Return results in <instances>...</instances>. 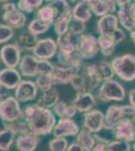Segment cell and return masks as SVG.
<instances>
[{"mask_svg": "<svg viewBox=\"0 0 135 151\" xmlns=\"http://www.w3.org/2000/svg\"><path fill=\"white\" fill-rule=\"evenodd\" d=\"M23 116L28 124L29 130L38 136L51 134L56 123L53 111L40 104H31L23 109Z\"/></svg>", "mask_w": 135, "mask_h": 151, "instance_id": "6da1fadb", "label": "cell"}, {"mask_svg": "<svg viewBox=\"0 0 135 151\" xmlns=\"http://www.w3.org/2000/svg\"><path fill=\"white\" fill-rule=\"evenodd\" d=\"M101 83L97 64L89 65L83 62L76 70L71 85L77 92H93L99 88Z\"/></svg>", "mask_w": 135, "mask_h": 151, "instance_id": "7a4b0ae2", "label": "cell"}, {"mask_svg": "<svg viewBox=\"0 0 135 151\" xmlns=\"http://www.w3.org/2000/svg\"><path fill=\"white\" fill-rule=\"evenodd\" d=\"M127 119H135V108L131 105H111L105 113L104 129L113 130L118 123Z\"/></svg>", "mask_w": 135, "mask_h": 151, "instance_id": "3957f363", "label": "cell"}, {"mask_svg": "<svg viewBox=\"0 0 135 151\" xmlns=\"http://www.w3.org/2000/svg\"><path fill=\"white\" fill-rule=\"evenodd\" d=\"M114 74L124 82H133L135 80V55L124 53L115 57L111 60Z\"/></svg>", "mask_w": 135, "mask_h": 151, "instance_id": "277c9868", "label": "cell"}, {"mask_svg": "<svg viewBox=\"0 0 135 151\" xmlns=\"http://www.w3.org/2000/svg\"><path fill=\"white\" fill-rule=\"evenodd\" d=\"M126 98V91L123 85L114 79L103 81L98 90V99L102 102H122Z\"/></svg>", "mask_w": 135, "mask_h": 151, "instance_id": "5b68a950", "label": "cell"}, {"mask_svg": "<svg viewBox=\"0 0 135 151\" xmlns=\"http://www.w3.org/2000/svg\"><path fill=\"white\" fill-rule=\"evenodd\" d=\"M21 117H23V110L14 96L8 97L0 103V120L3 122H11Z\"/></svg>", "mask_w": 135, "mask_h": 151, "instance_id": "8992f818", "label": "cell"}, {"mask_svg": "<svg viewBox=\"0 0 135 151\" xmlns=\"http://www.w3.org/2000/svg\"><path fill=\"white\" fill-rule=\"evenodd\" d=\"M78 52L83 60H93L97 57L99 50L97 37L91 33H83L79 35Z\"/></svg>", "mask_w": 135, "mask_h": 151, "instance_id": "52a82bcc", "label": "cell"}, {"mask_svg": "<svg viewBox=\"0 0 135 151\" xmlns=\"http://www.w3.org/2000/svg\"><path fill=\"white\" fill-rule=\"evenodd\" d=\"M38 88L35 82L29 80H21L14 89V97L19 103H27L38 97Z\"/></svg>", "mask_w": 135, "mask_h": 151, "instance_id": "ba28073f", "label": "cell"}, {"mask_svg": "<svg viewBox=\"0 0 135 151\" xmlns=\"http://www.w3.org/2000/svg\"><path fill=\"white\" fill-rule=\"evenodd\" d=\"M58 45L56 41L51 37L38 40L35 47L32 50V55L40 60H51L55 58L58 52Z\"/></svg>", "mask_w": 135, "mask_h": 151, "instance_id": "9c48e42d", "label": "cell"}, {"mask_svg": "<svg viewBox=\"0 0 135 151\" xmlns=\"http://www.w3.org/2000/svg\"><path fill=\"white\" fill-rule=\"evenodd\" d=\"M104 120L105 114L100 110H92L84 113V119H83V127L90 132L99 133L104 129Z\"/></svg>", "mask_w": 135, "mask_h": 151, "instance_id": "30bf717a", "label": "cell"}, {"mask_svg": "<svg viewBox=\"0 0 135 151\" xmlns=\"http://www.w3.org/2000/svg\"><path fill=\"white\" fill-rule=\"evenodd\" d=\"M80 131V127L73 118H60L56 121L51 134L53 137H74Z\"/></svg>", "mask_w": 135, "mask_h": 151, "instance_id": "8fae6325", "label": "cell"}, {"mask_svg": "<svg viewBox=\"0 0 135 151\" xmlns=\"http://www.w3.org/2000/svg\"><path fill=\"white\" fill-rule=\"evenodd\" d=\"M21 58V50L15 43H7L0 50V60L6 68H16Z\"/></svg>", "mask_w": 135, "mask_h": 151, "instance_id": "7c38bea8", "label": "cell"}, {"mask_svg": "<svg viewBox=\"0 0 135 151\" xmlns=\"http://www.w3.org/2000/svg\"><path fill=\"white\" fill-rule=\"evenodd\" d=\"M40 60L34 55H24L18 64V70L21 76L26 78H35L40 74Z\"/></svg>", "mask_w": 135, "mask_h": 151, "instance_id": "4fadbf2b", "label": "cell"}, {"mask_svg": "<svg viewBox=\"0 0 135 151\" xmlns=\"http://www.w3.org/2000/svg\"><path fill=\"white\" fill-rule=\"evenodd\" d=\"M113 133L116 139H123L128 142H134L135 140V119L123 120L113 129Z\"/></svg>", "mask_w": 135, "mask_h": 151, "instance_id": "5bb4252c", "label": "cell"}, {"mask_svg": "<svg viewBox=\"0 0 135 151\" xmlns=\"http://www.w3.org/2000/svg\"><path fill=\"white\" fill-rule=\"evenodd\" d=\"M77 69L78 67H69L58 63V64H53L51 73L58 85H69L71 84V81L74 75L76 74Z\"/></svg>", "mask_w": 135, "mask_h": 151, "instance_id": "9a60e30c", "label": "cell"}, {"mask_svg": "<svg viewBox=\"0 0 135 151\" xmlns=\"http://www.w3.org/2000/svg\"><path fill=\"white\" fill-rule=\"evenodd\" d=\"M72 103L76 107L78 112L86 113L94 108L97 104V101H96V98L92 94V92H77Z\"/></svg>", "mask_w": 135, "mask_h": 151, "instance_id": "2e32d148", "label": "cell"}, {"mask_svg": "<svg viewBox=\"0 0 135 151\" xmlns=\"http://www.w3.org/2000/svg\"><path fill=\"white\" fill-rule=\"evenodd\" d=\"M40 136L31 131L19 134L15 138V147L19 151H34L40 144Z\"/></svg>", "mask_w": 135, "mask_h": 151, "instance_id": "e0dca14e", "label": "cell"}, {"mask_svg": "<svg viewBox=\"0 0 135 151\" xmlns=\"http://www.w3.org/2000/svg\"><path fill=\"white\" fill-rule=\"evenodd\" d=\"M21 80V74L16 68H5L0 70V85L10 91L15 89Z\"/></svg>", "mask_w": 135, "mask_h": 151, "instance_id": "ac0fdd59", "label": "cell"}, {"mask_svg": "<svg viewBox=\"0 0 135 151\" xmlns=\"http://www.w3.org/2000/svg\"><path fill=\"white\" fill-rule=\"evenodd\" d=\"M118 18L114 13H107L98 19L96 30L99 35H111L118 27Z\"/></svg>", "mask_w": 135, "mask_h": 151, "instance_id": "d6986e66", "label": "cell"}, {"mask_svg": "<svg viewBox=\"0 0 135 151\" xmlns=\"http://www.w3.org/2000/svg\"><path fill=\"white\" fill-rule=\"evenodd\" d=\"M2 19H3L4 23H6L7 25H9L13 29H20L24 27L27 17L25 15V12L21 11L17 7L14 10L3 12Z\"/></svg>", "mask_w": 135, "mask_h": 151, "instance_id": "ffe728a7", "label": "cell"}, {"mask_svg": "<svg viewBox=\"0 0 135 151\" xmlns=\"http://www.w3.org/2000/svg\"><path fill=\"white\" fill-rule=\"evenodd\" d=\"M50 4L55 10V20H64L69 23L72 21V8L68 0H53L50 2Z\"/></svg>", "mask_w": 135, "mask_h": 151, "instance_id": "44dd1931", "label": "cell"}, {"mask_svg": "<svg viewBox=\"0 0 135 151\" xmlns=\"http://www.w3.org/2000/svg\"><path fill=\"white\" fill-rule=\"evenodd\" d=\"M56 58H58V63L65 65H69V67H79L84 60L80 55L78 50H58Z\"/></svg>", "mask_w": 135, "mask_h": 151, "instance_id": "7402d4cb", "label": "cell"}, {"mask_svg": "<svg viewBox=\"0 0 135 151\" xmlns=\"http://www.w3.org/2000/svg\"><path fill=\"white\" fill-rule=\"evenodd\" d=\"M117 18L119 23L124 29L128 31H131L135 29V19L132 14L130 3L124 6H120L117 9Z\"/></svg>", "mask_w": 135, "mask_h": 151, "instance_id": "603a6c76", "label": "cell"}, {"mask_svg": "<svg viewBox=\"0 0 135 151\" xmlns=\"http://www.w3.org/2000/svg\"><path fill=\"white\" fill-rule=\"evenodd\" d=\"M56 45L58 50H78V42H79V35L73 33L72 31L68 30L64 35H58L56 38Z\"/></svg>", "mask_w": 135, "mask_h": 151, "instance_id": "cb8c5ba5", "label": "cell"}, {"mask_svg": "<svg viewBox=\"0 0 135 151\" xmlns=\"http://www.w3.org/2000/svg\"><path fill=\"white\" fill-rule=\"evenodd\" d=\"M38 40V37L36 35L29 32V31H24L20 33L18 37L16 38L15 45L20 48V50H25V52H32V50L35 47L36 42Z\"/></svg>", "mask_w": 135, "mask_h": 151, "instance_id": "d4e9b609", "label": "cell"}, {"mask_svg": "<svg viewBox=\"0 0 135 151\" xmlns=\"http://www.w3.org/2000/svg\"><path fill=\"white\" fill-rule=\"evenodd\" d=\"M60 101V93L55 87L41 92V95L38 97V104L45 108H53L55 105Z\"/></svg>", "mask_w": 135, "mask_h": 151, "instance_id": "484cf974", "label": "cell"}, {"mask_svg": "<svg viewBox=\"0 0 135 151\" xmlns=\"http://www.w3.org/2000/svg\"><path fill=\"white\" fill-rule=\"evenodd\" d=\"M73 19L80 20L83 22H87L92 18V10H91L89 3L84 1H80L72 8Z\"/></svg>", "mask_w": 135, "mask_h": 151, "instance_id": "4316f807", "label": "cell"}, {"mask_svg": "<svg viewBox=\"0 0 135 151\" xmlns=\"http://www.w3.org/2000/svg\"><path fill=\"white\" fill-rule=\"evenodd\" d=\"M97 41L99 50L104 57H110L115 52V47H116L117 45L111 35H99V36L97 37Z\"/></svg>", "mask_w": 135, "mask_h": 151, "instance_id": "83f0119b", "label": "cell"}, {"mask_svg": "<svg viewBox=\"0 0 135 151\" xmlns=\"http://www.w3.org/2000/svg\"><path fill=\"white\" fill-rule=\"evenodd\" d=\"M53 113L58 118H73L78 112L73 103H67L63 101H58L53 107Z\"/></svg>", "mask_w": 135, "mask_h": 151, "instance_id": "f1b7e54d", "label": "cell"}, {"mask_svg": "<svg viewBox=\"0 0 135 151\" xmlns=\"http://www.w3.org/2000/svg\"><path fill=\"white\" fill-rule=\"evenodd\" d=\"M76 141L82 145L84 151H91L93 150L96 143L95 137L92 132H90L87 129H82L79 131V133L76 135Z\"/></svg>", "mask_w": 135, "mask_h": 151, "instance_id": "f546056e", "label": "cell"}, {"mask_svg": "<svg viewBox=\"0 0 135 151\" xmlns=\"http://www.w3.org/2000/svg\"><path fill=\"white\" fill-rule=\"evenodd\" d=\"M35 78V84L38 86V90H40L41 92L46 91V90L51 89V88L55 87L56 85L51 72L41 73V74L36 76Z\"/></svg>", "mask_w": 135, "mask_h": 151, "instance_id": "4dcf8cb0", "label": "cell"}, {"mask_svg": "<svg viewBox=\"0 0 135 151\" xmlns=\"http://www.w3.org/2000/svg\"><path fill=\"white\" fill-rule=\"evenodd\" d=\"M16 134L8 128L0 130V150L8 151L16 138Z\"/></svg>", "mask_w": 135, "mask_h": 151, "instance_id": "1f68e13d", "label": "cell"}, {"mask_svg": "<svg viewBox=\"0 0 135 151\" xmlns=\"http://www.w3.org/2000/svg\"><path fill=\"white\" fill-rule=\"evenodd\" d=\"M3 126H4V128H8V129H10V130H12L16 135H19V134H22V133L30 131L24 116L19 119H16V120H14V121H11V122H3Z\"/></svg>", "mask_w": 135, "mask_h": 151, "instance_id": "d6a6232c", "label": "cell"}, {"mask_svg": "<svg viewBox=\"0 0 135 151\" xmlns=\"http://www.w3.org/2000/svg\"><path fill=\"white\" fill-rule=\"evenodd\" d=\"M51 24L48 22H45L43 20H41L40 18H34L29 22L28 26H27V30L29 32L33 33V35H43L46 31L50 30L51 28Z\"/></svg>", "mask_w": 135, "mask_h": 151, "instance_id": "836d02e7", "label": "cell"}, {"mask_svg": "<svg viewBox=\"0 0 135 151\" xmlns=\"http://www.w3.org/2000/svg\"><path fill=\"white\" fill-rule=\"evenodd\" d=\"M36 17L53 25V21H55V10L50 3L45 6H40L36 12Z\"/></svg>", "mask_w": 135, "mask_h": 151, "instance_id": "e575fe53", "label": "cell"}, {"mask_svg": "<svg viewBox=\"0 0 135 151\" xmlns=\"http://www.w3.org/2000/svg\"><path fill=\"white\" fill-rule=\"evenodd\" d=\"M97 70L99 73V76L101 78L102 82L106 81V80L113 79L115 76L114 70H113L111 63L107 62V60H101L97 64Z\"/></svg>", "mask_w": 135, "mask_h": 151, "instance_id": "d590c367", "label": "cell"}, {"mask_svg": "<svg viewBox=\"0 0 135 151\" xmlns=\"http://www.w3.org/2000/svg\"><path fill=\"white\" fill-rule=\"evenodd\" d=\"M43 1L45 0H18L17 7L25 13H31L43 6Z\"/></svg>", "mask_w": 135, "mask_h": 151, "instance_id": "8d00e7d4", "label": "cell"}, {"mask_svg": "<svg viewBox=\"0 0 135 151\" xmlns=\"http://www.w3.org/2000/svg\"><path fill=\"white\" fill-rule=\"evenodd\" d=\"M132 146L130 142L123 139H116L110 141L106 146V151H130Z\"/></svg>", "mask_w": 135, "mask_h": 151, "instance_id": "74e56055", "label": "cell"}, {"mask_svg": "<svg viewBox=\"0 0 135 151\" xmlns=\"http://www.w3.org/2000/svg\"><path fill=\"white\" fill-rule=\"evenodd\" d=\"M89 6L92 10V13H94L98 17H101L105 14L109 13L104 0H92L89 2Z\"/></svg>", "mask_w": 135, "mask_h": 151, "instance_id": "f35d334b", "label": "cell"}, {"mask_svg": "<svg viewBox=\"0 0 135 151\" xmlns=\"http://www.w3.org/2000/svg\"><path fill=\"white\" fill-rule=\"evenodd\" d=\"M69 145L66 137H55L48 142V149L51 151H65Z\"/></svg>", "mask_w": 135, "mask_h": 151, "instance_id": "ab89813d", "label": "cell"}, {"mask_svg": "<svg viewBox=\"0 0 135 151\" xmlns=\"http://www.w3.org/2000/svg\"><path fill=\"white\" fill-rule=\"evenodd\" d=\"M14 36V29L6 23H0V45L8 42Z\"/></svg>", "mask_w": 135, "mask_h": 151, "instance_id": "60d3db41", "label": "cell"}, {"mask_svg": "<svg viewBox=\"0 0 135 151\" xmlns=\"http://www.w3.org/2000/svg\"><path fill=\"white\" fill-rule=\"evenodd\" d=\"M69 30L72 31L73 33H75L77 35H83L86 30V22L72 19V21L70 22V25H69Z\"/></svg>", "mask_w": 135, "mask_h": 151, "instance_id": "b9f144b4", "label": "cell"}, {"mask_svg": "<svg viewBox=\"0 0 135 151\" xmlns=\"http://www.w3.org/2000/svg\"><path fill=\"white\" fill-rule=\"evenodd\" d=\"M69 25H70V23L64 20H55V22L53 23V30L58 35H64L65 32H67L69 30Z\"/></svg>", "mask_w": 135, "mask_h": 151, "instance_id": "7bdbcfd3", "label": "cell"}, {"mask_svg": "<svg viewBox=\"0 0 135 151\" xmlns=\"http://www.w3.org/2000/svg\"><path fill=\"white\" fill-rule=\"evenodd\" d=\"M109 35L112 36V38L114 40L115 42H116V45H119L120 42H123V41L126 40V33L124 32L123 29H121L119 27H117L111 35Z\"/></svg>", "mask_w": 135, "mask_h": 151, "instance_id": "ee69618b", "label": "cell"}, {"mask_svg": "<svg viewBox=\"0 0 135 151\" xmlns=\"http://www.w3.org/2000/svg\"><path fill=\"white\" fill-rule=\"evenodd\" d=\"M105 1V4H106V7L109 11V13H114V12L117 11V5L116 1L115 0H104Z\"/></svg>", "mask_w": 135, "mask_h": 151, "instance_id": "f6af8a7d", "label": "cell"}, {"mask_svg": "<svg viewBox=\"0 0 135 151\" xmlns=\"http://www.w3.org/2000/svg\"><path fill=\"white\" fill-rule=\"evenodd\" d=\"M10 96H11L10 90L7 89L4 86H2V85H0V103Z\"/></svg>", "mask_w": 135, "mask_h": 151, "instance_id": "bcb514c9", "label": "cell"}, {"mask_svg": "<svg viewBox=\"0 0 135 151\" xmlns=\"http://www.w3.org/2000/svg\"><path fill=\"white\" fill-rule=\"evenodd\" d=\"M17 8V5L14 2H9V1H6V2H3L1 6V9L3 10V12H7V11H11V10H14V9Z\"/></svg>", "mask_w": 135, "mask_h": 151, "instance_id": "7dc6e473", "label": "cell"}, {"mask_svg": "<svg viewBox=\"0 0 135 151\" xmlns=\"http://www.w3.org/2000/svg\"><path fill=\"white\" fill-rule=\"evenodd\" d=\"M67 150L68 151H84L82 145H81L80 143H78L77 141L74 142V143H71L70 145H68Z\"/></svg>", "mask_w": 135, "mask_h": 151, "instance_id": "c3c4849f", "label": "cell"}, {"mask_svg": "<svg viewBox=\"0 0 135 151\" xmlns=\"http://www.w3.org/2000/svg\"><path fill=\"white\" fill-rule=\"evenodd\" d=\"M128 100H129V104L135 108V89H132L131 91L129 92Z\"/></svg>", "mask_w": 135, "mask_h": 151, "instance_id": "681fc988", "label": "cell"}, {"mask_svg": "<svg viewBox=\"0 0 135 151\" xmlns=\"http://www.w3.org/2000/svg\"><path fill=\"white\" fill-rule=\"evenodd\" d=\"M115 1H116L118 7H120V6H124V5H127V4L131 3L132 0H115Z\"/></svg>", "mask_w": 135, "mask_h": 151, "instance_id": "f907efd6", "label": "cell"}, {"mask_svg": "<svg viewBox=\"0 0 135 151\" xmlns=\"http://www.w3.org/2000/svg\"><path fill=\"white\" fill-rule=\"evenodd\" d=\"M130 38H131L132 42H133L134 45H135V29L130 31Z\"/></svg>", "mask_w": 135, "mask_h": 151, "instance_id": "816d5d0a", "label": "cell"}, {"mask_svg": "<svg viewBox=\"0 0 135 151\" xmlns=\"http://www.w3.org/2000/svg\"><path fill=\"white\" fill-rule=\"evenodd\" d=\"M130 7H131L132 14H133L134 19H135V2H131V3H130Z\"/></svg>", "mask_w": 135, "mask_h": 151, "instance_id": "f5cc1de1", "label": "cell"}, {"mask_svg": "<svg viewBox=\"0 0 135 151\" xmlns=\"http://www.w3.org/2000/svg\"><path fill=\"white\" fill-rule=\"evenodd\" d=\"M81 1H84V2H87V3H89V2H91L92 0H81Z\"/></svg>", "mask_w": 135, "mask_h": 151, "instance_id": "db71d44e", "label": "cell"}, {"mask_svg": "<svg viewBox=\"0 0 135 151\" xmlns=\"http://www.w3.org/2000/svg\"><path fill=\"white\" fill-rule=\"evenodd\" d=\"M45 2H48V3H50V2H51V1H53V0H45Z\"/></svg>", "mask_w": 135, "mask_h": 151, "instance_id": "11a10c76", "label": "cell"}, {"mask_svg": "<svg viewBox=\"0 0 135 151\" xmlns=\"http://www.w3.org/2000/svg\"><path fill=\"white\" fill-rule=\"evenodd\" d=\"M132 149L135 150V140H134V144H133V146H132Z\"/></svg>", "mask_w": 135, "mask_h": 151, "instance_id": "9f6ffc18", "label": "cell"}, {"mask_svg": "<svg viewBox=\"0 0 135 151\" xmlns=\"http://www.w3.org/2000/svg\"><path fill=\"white\" fill-rule=\"evenodd\" d=\"M68 1H70V2H76L77 0H68Z\"/></svg>", "mask_w": 135, "mask_h": 151, "instance_id": "6f0895ef", "label": "cell"}, {"mask_svg": "<svg viewBox=\"0 0 135 151\" xmlns=\"http://www.w3.org/2000/svg\"><path fill=\"white\" fill-rule=\"evenodd\" d=\"M6 1H8V0H0V2H6Z\"/></svg>", "mask_w": 135, "mask_h": 151, "instance_id": "680465c9", "label": "cell"}, {"mask_svg": "<svg viewBox=\"0 0 135 151\" xmlns=\"http://www.w3.org/2000/svg\"><path fill=\"white\" fill-rule=\"evenodd\" d=\"M133 1H134V2H135V0H133Z\"/></svg>", "mask_w": 135, "mask_h": 151, "instance_id": "91938a15", "label": "cell"}, {"mask_svg": "<svg viewBox=\"0 0 135 151\" xmlns=\"http://www.w3.org/2000/svg\"></svg>", "mask_w": 135, "mask_h": 151, "instance_id": "94428289", "label": "cell"}]
</instances>
